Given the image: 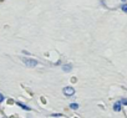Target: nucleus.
<instances>
[{
	"mask_svg": "<svg viewBox=\"0 0 127 118\" xmlns=\"http://www.w3.org/2000/svg\"><path fill=\"white\" fill-rule=\"evenodd\" d=\"M23 61H24L25 65L29 66V67H34V66L37 65V61H36V60H32V58H24Z\"/></svg>",
	"mask_w": 127,
	"mask_h": 118,
	"instance_id": "f257e3e1",
	"label": "nucleus"
},
{
	"mask_svg": "<svg viewBox=\"0 0 127 118\" xmlns=\"http://www.w3.org/2000/svg\"><path fill=\"white\" fill-rule=\"evenodd\" d=\"M62 92H64V94H65V96H74L75 94V90L72 88V87H65V88H64L62 90Z\"/></svg>",
	"mask_w": 127,
	"mask_h": 118,
	"instance_id": "f03ea898",
	"label": "nucleus"
},
{
	"mask_svg": "<svg viewBox=\"0 0 127 118\" xmlns=\"http://www.w3.org/2000/svg\"><path fill=\"white\" fill-rule=\"evenodd\" d=\"M121 108H122V103H121L120 101H118V102H115V104H113V109H115V112H120Z\"/></svg>",
	"mask_w": 127,
	"mask_h": 118,
	"instance_id": "7ed1b4c3",
	"label": "nucleus"
},
{
	"mask_svg": "<svg viewBox=\"0 0 127 118\" xmlns=\"http://www.w3.org/2000/svg\"><path fill=\"white\" fill-rule=\"evenodd\" d=\"M121 10H122L123 13H127V3H123V4L121 5Z\"/></svg>",
	"mask_w": 127,
	"mask_h": 118,
	"instance_id": "20e7f679",
	"label": "nucleus"
},
{
	"mask_svg": "<svg viewBox=\"0 0 127 118\" xmlns=\"http://www.w3.org/2000/svg\"><path fill=\"white\" fill-rule=\"evenodd\" d=\"M70 108H72V109H77V108H79V104H77V103H71V104H70Z\"/></svg>",
	"mask_w": 127,
	"mask_h": 118,
	"instance_id": "39448f33",
	"label": "nucleus"
},
{
	"mask_svg": "<svg viewBox=\"0 0 127 118\" xmlns=\"http://www.w3.org/2000/svg\"><path fill=\"white\" fill-rule=\"evenodd\" d=\"M71 70V65H65L64 66V71H70Z\"/></svg>",
	"mask_w": 127,
	"mask_h": 118,
	"instance_id": "423d86ee",
	"label": "nucleus"
},
{
	"mask_svg": "<svg viewBox=\"0 0 127 118\" xmlns=\"http://www.w3.org/2000/svg\"><path fill=\"white\" fill-rule=\"evenodd\" d=\"M18 104H19V106H20V107H23V108H24V109H26V111H29V109H30V108H29V107H28V106H25V104H23V103H20V102H19V103H18Z\"/></svg>",
	"mask_w": 127,
	"mask_h": 118,
	"instance_id": "0eeeda50",
	"label": "nucleus"
},
{
	"mask_svg": "<svg viewBox=\"0 0 127 118\" xmlns=\"http://www.w3.org/2000/svg\"><path fill=\"white\" fill-rule=\"evenodd\" d=\"M120 102H121L122 104H125V106H127V98H123V99H121Z\"/></svg>",
	"mask_w": 127,
	"mask_h": 118,
	"instance_id": "6e6552de",
	"label": "nucleus"
},
{
	"mask_svg": "<svg viewBox=\"0 0 127 118\" xmlns=\"http://www.w3.org/2000/svg\"><path fill=\"white\" fill-rule=\"evenodd\" d=\"M4 101V94H1V93H0V103H1Z\"/></svg>",
	"mask_w": 127,
	"mask_h": 118,
	"instance_id": "1a4fd4ad",
	"label": "nucleus"
},
{
	"mask_svg": "<svg viewBox=\"0 0 127 118\" xmlns=\"http://www.w3.org/2000/svg\"><path fill=\"white\" fill-rule=\"evenodd\" d=\"M121 1H122V3H126V0H121Z\"/></svg>",
	"mask_w": 127,
	"mask_h": 118,
	"instance_id": "9d476101",
	"label": "nucleus"
}]
</instances>
